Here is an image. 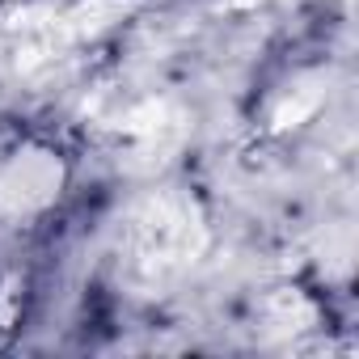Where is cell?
<instances>
[{
	"label": "cell",
	"mask_w": 359,
	"mask_h": 359,
	"mask_svg": "<svg viewBox=\"0 0 359 359\" xmlns=\"http://www.w3.org/2000/svg\"><path fill=\"white\" fill-rule=\"evenodd\" d=\"M64 191V161L51 148H22L0 165V212L34 216Z\"/></svg>",
	"instance_id": "1"
}]
</instances>
